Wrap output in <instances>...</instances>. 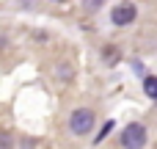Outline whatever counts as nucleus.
<instances>
[{
  "label": "nucleus",
  "instance_id": "obj_1",
  "mask_svg": "<svg viewBox=\"0 0 157 149\" xmlns=\"http://www.w3.org/2000/svg\"><path fill=\"white\" fill-rule=\"evenodd\" d=\"M91 127H94V113L88 108H77L72 113V133L75 135H88Z\"/></svg>",
  "mask_w": 157,
  "mask_h": 149
},
{
  "label": "nucleus",
  "instance_id": "obj_2",
  "mask_svg": "<svg viewBox=\"0 0 157 149\" xmlns=\"http://www.w3.org/2000/svg\"><path fill=\"white\" fill-rule=\"evenodd\" d=\"M138 17V8L132 6V3H119V6H113V11H110V19H113V25H130L132 19Z\"/></svg>",
  "mask_w": 157,
  "mask_h": 149
},
{
  "label": "nucleus",
  "instance_id": "obj_3",
  "mask_svg": "<svg viewBox=\"0 0 157 149\" xmlns=\"http://www.w3.org/2000/svg\"><path fill=\"white\" fill-rule=\"evenodd\" d=\"M121 144H124V147H144V144H146V130H144V124H130V127L121 133Z\"/></svg>",
  "mask_w": 157,
  "mask_h": 149
},
{
  "label": "nucleus",
  "instance_id": "obj_4",
  "mask_svg": "<svg viewBox=\"0 0 157 149\" xmlns=\"http://www.w3.org/2000/svg\"><path fill=\"white\" fill-rule=\"evenodd\" d=\"M144 91H146V97H152V100L157 97V80L152 77V75H146V80H144Z\"/></svg>",
  "mask_w": 157,
  "mask_h": 149
},
{
  "label": "nucleus",
  "instance_id": "obj_5",
  "mask_svg": "<svg viewBox=\"0 0 157 149\" xmlns=\"http://www.w3.org/2000/svg\"><path fill=\"white\" fill-rule=\"evenodd\" d=\"M110 130H113V122H108V124H105V127L99 130V135H97V141H102V138H105V135H108Z\"/></svg>",
  "mask_w": 157,
  "mask_h": 149
},
{
  "label": "nucleus",
  "instance_id": "obj_6",
  "mask_svg": "<svg viewBox=\"0 0 157 149\" xmlns=\"http://www.w3.org/2000/svg\"><path fill=\"white\" fill-rule=\"evenodd\" d=\"M105 58H108V61H116V58H119V50H110V47H108V50H105Z\"/></svg>",
  "mask_w": 157,
  "mask_h": 149
},
{
  "label": "nucleus",
  "instance_id": "obj_7",
  "mask_svg": "<svg viewBox=\"0 0 157 149\" xmlns=\"http://www.w3.org/2000/svg\"><path fill=\"white\" fill-rule=\"evenodd\" d=\"M99 3H102V0H86V3H83V6H86V8H91V11H94V8H99Z\"/></svg>",
  "mask_w": 157,
  "mask_h": 149
},
{
  "label": "nucleus",
  "instance_id": "obj_8",
  "mask_svg": "<svg viewBox=\"0 0 157 149\" xmlns=\"http://www.w3.org/2000/svg\"><path fill=\"white\" fill-rule=\"evenodd\" d=\"M8 144H11V138L8 135H0V147H8Z\"/></svg>",
  "mask_w": 157,
  "mask_h": 149
},
{
  "label": "nucleus",
  "instance_id": "obj_9",
  "mask_svg": "<svg viewBox=\"0 0 157 149\" xmlns=\"http://www.w3.org/2000/svg\"><path fill=\"white\" fill-rule=\"evenodd\" d=\"M55 3H63V0H55Z\"/></svg>",
  "mask_w": 157,
  "mask_h": 149
}]
</instances>
